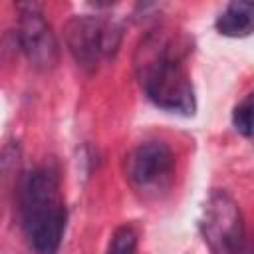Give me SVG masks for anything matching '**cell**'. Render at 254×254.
<instances>
[{"instance_id":"6da1fadb","label":"cell","mask_w":254,"mask_h":254,"mask_svg":"<svg viewBox=\"0 0 254 254\" xmlns=\"http://www.w3.org/2000/svg\"><path fill=\"white\" fill-rule=\"evenodd\" d=\"M185 42L169 30H151L139 42L133 65L145 95L161 109L194 115L196 97L185 67Z\"/></svg>"},{"instance_id":"7a4b0ae2","label":"cell","mask_w":254,"mask_h":254,"mask_svg":"<svg viewBox=\"0 0 254 254\" xmlns=\"http://www.w3.org/2000/svg\"><path fill=\"white\" fill-rule=\"evenodd\" d=\"M16 190L20 224L30 248L36 254H58L67 222L58 169L50 165L32 169Z\"/></svg>"},{"instance_id":"3957f363","label":"cell","mask_w":254,"mask_h":254,"mask_svg":"<svg viewBox=\"0 0 254 254\" xmlns=\"http://www.w3.org/2000/svg\"><path fill=\"white\" fill-rule=\"evenodd\" d=\"M64 40L77 67L95 73L103 60H113L119 52L121 26L95 14L71 16L64 26Z\"/></svg>"},{"instance_id":"277c9868","label":"cell","mask_w":254,"mask_h":254,"mask_svg":"<svg viewBox=\"0 0 254 254\" xmlns=\"http://www.w3.org/2000/svg\"><path fill=\"white\" fill-rule=\"evenodd\" d=\"M200 234L210 254H248L246 224L240 204L220 189H214L200 216Z\"/></svg>"},{"instance_id":"5b68a950","label":"cell","mask_w":254,"mask_h":254,"mask_svg":"<svg viewBox=\"0 0 254 254\" xmlns=\"http://www.w3.org/2000/svg\"><path fill=\"white\" fill-rule=\"evenodd\" d=\"M125 179L141 194H159L175 175V153L163 141H143L125 157Z\"/></svg>"},{"instance_id":"8992f818","label":"cell","mask_w":254,"mask_h":254,"mask_svg":"<svg viewBox=\"0 0 254 254\" xmlns=\"http://www.w3.org/2000/svg\"><path fill=\"white\" fill-rule=\"evenodd\" d=\"M16 10L20 16L16 40L26 60L38 71L54 69L60 60V46L42 6L36 2H20Z\"/></svg>"},{"instance_id":"52a82bcc","label":"cell","mask_w":254,"mask_h":254,"mask_svg":"<svg viewBox=\"0 0 254 254\" xmlns=\"http://www.w3.org/2000/svg\"><path fill=\"white\" fill-rule=\"evenodd\" d=\"M254 28V4L236 0L230 2L224 12L216 18V30L228 38H244L250 36Z\"/></svg>"},{"instance_id":"ba28073f","label":"cell","mask_w":254,"mask_h":254,"mask_svg":"<svg viewBox=\"0 0 254 254\" xmlns=\"http://www.w3.org/2000/svg\"><path fill=\"white\" fill-rule=\"evenodd\" d=\"M20 159H22V151L16 141H10L0 151V212H2V206L6 200V194L10 192L14 179L18 177Z\"/></svg>"},{"instance_id":"9c48e42d","label":"cell","mask_w":254,"mask_h":254,"mask_svg":"<svg viewBox=\"0 0 254 254\" xmlns=\"http://www.w3.org/2000/svg\"><path fill=\"white\" fill-rule=\"evenodd\" d=\"M105 254H137V230L131 224L117 226L109 238Z\"/></svg>"},{"instance_id":"30bf717a","label":"cell","mask_w":254,"mask_h":254,"mask_svg":"<svg viewBox=\"0 0 254 254\" xmlns=\"http://www.w3.org/2000/svg\"><path fill=\"white\" fill-rule=\"evenodd\" d=\"M232 125L242 137H252V95H246L232 111Z\"/></svg>"},{"instance_id":"8fae6325","label":"cell","mask_w":254,"mask_h":254,"mask_svg":"<svg viewBox=\"0 0 254 254\" xmlns=\"http://www.w3.org/2000/svg\"><path fill=\"white\" fill-rule=\"evenodd\" d=\"M248 254H250V252H248Z\"/></svg>"}]
</instances>
